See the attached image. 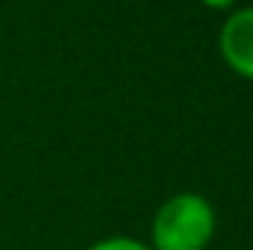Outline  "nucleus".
<instances>
[{
  "label": "nucleus",
  "mask_w": 253,
  "mask_h": 250,
  "mask_svg": "<svg viewBox=\"0 0 253 250\" xmlns=\"http://www.w3.org/2000/svg\"><path fill=\"white\" fill-rule=\"evenodd\" d=\"M215 209L197 191L168 197L150 224V250H206L215 236Z\"/></svg>",
  "instance_id": "f257e3e1"
},
{
  "label": "nucleus",
  "mask_w": 253,
  "mask_h": 250,
  "mask_svg": "<svg viewBox=\"0 0 253 250\" xmlns=\"http://www.w3.org/2000/svg\"><path fill=\"white\" fill-rule=\"evenodd\" d=\"M218 50L239 77L253 80V6L236 9L224 21L218 36Z\"/></svg>",
  "instance_id": "f03ea898"
},
{
  "label": "nucleus",
  "mask_w": 253,
  "mask_h": 250,
  "mask_svg": "<svg viewBox=\"0 0 253 250\" xmlns=\"http://www.w3.org/2000/svg\"><path fill=\"white\" fill-rule=\"evenodd\" d=\"M88 250H150V245H144L138 239H129V236H109V239L94 242Z\"/></svg>",
  "instance_id": "7ed1b4c3"
},
{
  "label": "nucleus",
  "mask_w": 253,
  "mask_h": 250,
  "mask_svg": "<svg viewBox=\"0 0 253 250\" xmlns=\"http://www.w3.org/2000/svg\"><path fill=\"white\" fill-rule=\"evenodd\" d=\"M200 3H206V6H212V9H227V6H233L236 0H200Z\"/></svg>",
  "instance_id": "20e7f679"
}]
</instances>
